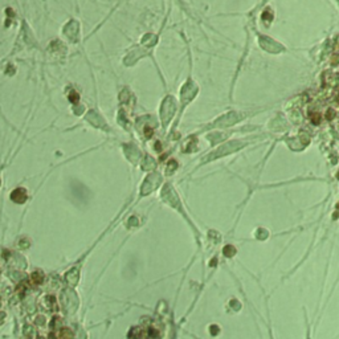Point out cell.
I'll return each mask as SVG.
<instances>
[{"label":"cell","instance_id":"obj_1","mask_svg":"<svg viewBox=\"0 0 339 339\" xmlns=\"http://www.w3.org/2000/svg\"><path fill=\"white\" fill-rule=\"evenodd\" d=\"M61 339H72V332L69 330H62L61 331Z\"/></svg>","mask_w":339,"mask_h":339}]
</instances>
